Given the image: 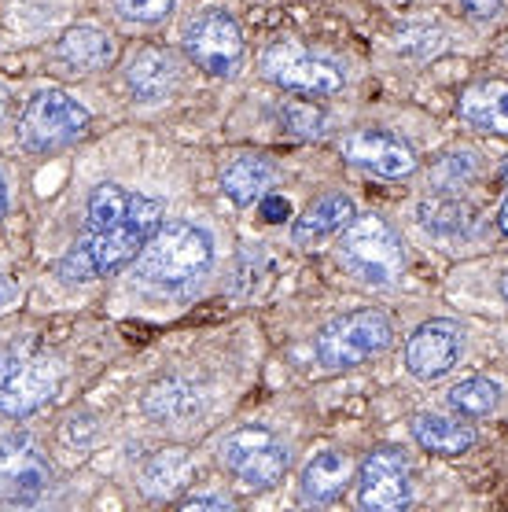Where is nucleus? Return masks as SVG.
Listing matches in <instances>:
<instances>
[{
    "label": "nucleus",
    "mask_w": 508,
    "mask_h": 512,
    "mask_svg": "<svg viewBox=\"0 0 508 512\" xmlns=\"http://www.w3.org/2000/svg\"><path fill=\"white\" fill-rule=\"evenodd\" d=\"M185 472H188L185 450H166V454H159L144 468V487H148L151 494H170V490L185 479Z\"/></svg>",
    "instance_id": "obj_23"
},
{
    "label": "nucleus",
    "mask_w": 508,
    "mask_h": 512,
    "mask_svg": "<svg viewBox=\"0 0 508 512\" xmlns=\"http://www.w3.org/2000/svg\"><path fill=\"white\" fill-rule=\"evenodd\" d=\"M497 402H501V387L486 376H472V380H461V384L450 391V406L461 413V417H486L494 413Z\"/></svg>",
    "instance_id": "obj_22"
},
{
    "label": "nucleus",
    "mask_w": 508,
    "mask_h": 512,
    "mask_svg": "<svg viewBox=\"0 0 508 512\" xmlns=\"http://www.w3.org/2000/svg\"><path fill=\"white\" fill-rule=\"evenodd\" d=\"M358 501L361 509L372 512H398L413 501V472L409 461L394 450H376L361 465L358 479Z\"/></svg>",
    "instance_id": "obj_10"
},
{
    "label": "nucleus",
    "mask_w": 508,
    "mask_h": 512,
    "mask_svg": "<svg viewBox=\"0 0 508 512\" xmlns=\"http://www.w3.org/2000/svg\"><path fill=\"white\" fill-rule=\"evenodd\" d=\"M464 347L461 328L453 321H428L420 325L405 343V369L416 376V380H439L457 365Z\"/></svg>",
    "instance_id": "obj_13"
},
{
    "label": "nucleus",
    "mask_w": 508,
    "mask_h": 512,
    "mask_svg": "<svg viewBox=\"0 0 508 512\" xmlns=\"http://www.w3.org/2000/svg\"><path fill=\"white\" fill-rule=\"evenodd\" d=\"M497 222H501V229H505V236H508V199H505V207H501V218H497Z\"/></svg>",
    "instance_id": "obj_30"
},
{
    "label": "nucleus",
    "mask_w": 508,
    "mask_h": 512,
    "mask_svg": "<svg viewBox=\"0 0 508 512\" xmlns=\"http://www.w3.org/2000/svg\"><path fill=\"white\" fill-rule=\"evenodd\" d=\"M350 472H354V461L343 450H324V454H317L306 465V472H302V501H313V505L335 501L350 483Z\"/></svg>",
    "instance_id": "obj_16"
},
{
    "label": "nucleus",
    "mask_w": 508,
    "mask_h": 512,
    "mask_svg": "<svg viewBox=\"0 0 508 512\" xmlns=\"http://www.w3.org/2000/svg\"><path fill=\"white\" fill-rule=\"evenodd\" d=\"M413 435L424 450L442 457H457L475 446V431L468 424H461V420L442 417V413H420L413 420Z\"/></svg>",
    "instance_id": "obj_19"
},
{
    "label": "nucleus",
    "mask_w": 508,
    "mask_h": 512,
    "mask_svg": "<svg viewBox=\"0 0 508 512\" xmlns=\"http://www.w3.org/2000/svg\"><path fill=\"white\" fill-rule=\"evenodd\" d=\"M115 8L137 23H162L174 8V0H115Z\"/></svg>",
    "instance_id": "obj_25"
},
{
    "label": "nucleus",
    "mask_w": 508,
    "mask_h": 512,
    "mask_svg": "<svg viewBox=\"0 0 508 512\" xmlns=\"http://www.w3.org/2000/svg\"><path fill=\"white\" fill-rule=\"evenodd\" d=\"M59 369L52 358L15 350L0 358V413L4 417H26L56 395Z\"/></svg>",
    "instance_id": "obj_6"
},
{
    "label": "nucleus",
    "mask_w": 508,
    "mask_h": 512,
    "mask_svg": "<svg viewBox=\"0 0 508 512\" xmlns=\"http://www.w3.org/2000/svg\"><path fill=\"white\" fill-rule=\"evenodd\" d=\"M159 218L162 203L148 196V203L137 214H129V218H122L115 225L89 229L85 240L70 247V255L59 262V273L67 280H93L104 277V273H115V269H122L126 262H133L140 255L144 240L159 229Z\"/></svg>",
    "instance_id": "obj_1"
},
{
    "label": "nucleus",
    "mask_w": 508,
    "mask_h": 512,
    "mask_svg": "<svg viewBox=\"0 0 508 512\" xmlns=\"http://www.w3.org/2000/svg\"><path fill=\"white\" fill-rule=\"evenodd\" d=\"M48 465L34 446L19 439V435H4L0 439V501L12 505H30L45 494L48 487Z\"/></svg>",
    "instance_id": "obj_12"
},
{
    "label": "nucleus",
    "mask_w": 508,
    "mask_h": 512,
    "mask_svg": "<svg viewBox=\"0 0 508 512\" xmlns=\"http://www.w3.org/2000/svg\"><path fill=\"white\" fill-rule=\"evenodd\" d=\"M501 291H505V299H508V277H505V280H501Z\"/></svg>",
    "instance_id": "obj_32"
},
{
    "label": "nucleus",
    "mask_w": 508,
    "mask_h": 512,
    "mask_svg": "<svg viewBox=\"0 0 508 512\" xmlns=\"http://www.w3.org/2000/svg\"><path fill=\"white\" fill-rule=\"evenodd\" d=\"M420 214H424L420 222L428 225V229H435V233H446V229L457 233L464 225V207H457V203H424Z\"/></svg>",
    "instance_id": "obj_24"
},
{
    "label": "nucleus",
    "mask_w": 508,
    "mask_h": 512,
    "mask_svg": "<svg viewBox=\"0 0 508 512\" xmlns=\"http://www.w3.org/2000/svg\"><path fill=\"white\" fill-rule=\"evenodd\" d=\"M273 177H277V170H273L266 159L243 155V159L225 166L221 188H225V196H229L236 207H251V203H258V199L266 196V188L273 185Z\"/></svg>",
    "instance_id": "obj_20"
},
{
    "label": "nucleus",
    "mask_w": 508,
    "mask_h": 512,
    "mask_svg": "<svg viewBox=\"0 0 508 512\" xmlns=\"http://www.w3.org/2000/svg\"><path fill=\"white\" fill-rule=\"evenodd\" d=\"M505 181H508V159H505Z\"/></svg>",
    "instance_id": "obj_33"
},
{
    "label": "nucleus",
    "mask_w": 508,
    "mask_h": 512,
    "mask_svg": "<svg viewBox=\"0 0 508 512\" xmlns=\"http://www.w3.org/2000/svg\"><path fill=\"white\" fill-rule=\"evenodd\" d=\"M89 129V111L70 100L67 93H37L23 111V122H19V137H23L26 148H37V152H48V148H63L70 140H78L81 133Z\"/></svg>",
    "instance_id": "obj_8"
},
{
    "label": "nucleus",
    "mask_w": 508,
    "mask_h": 512,
    "mask_svg": "<svg viewBox=\"0 0 508 512\" xmlns=\"http://www.w3.org/2000/svg\"><path fill=\"white\" fill-rule=\"evenodd\" d=\"M284 118H288V126L295 129V133H302V137H317V133H321V122H324L321 111L299 107V104H291L288 111H284Z\"/></svg>",
    "instance_id": "obj_26"
},
{
    "label": "nucleus",
    "mask_w": 508,
    "mask_h": 512,
    "mask_svg": "<svg viewBox=\"0 0 508 512\" xmlns=\"http://www.w3.org/2000/svg\"><path fill=\"white\" fill-rule=\"evenodd\" d=\"M391 321L380 310H354L328 321L317 336V358L328 369H350L391 347Z\"/></svg>",
    "instance_id": "obj_4"
},
{
    "label": "nucleus",
    "mask_w": 508,
    "mask_h": 512,
    "mask_svg": "<svg viewBox=\"0 0 508 512\" xmlns=\"http://www.w3.org/2000/svg\"><path fill=\"white\" fill-rule=\"evenodd\" d=\"M59 59L74 70H104L115 63V37L96 26H78V30L63 34Z\"/></svg>",
    "instance_id": "obj_18"
},
{
    "label": "nucleus",
    "mask_w": 508,
    "mask_h": 512,
    "mask_svg": "<svg viewBox=\"0 0 508 512\" xmlns=\"http://www.w3.org/2000/svg\"><path fill=\"white\" fill-rule=\"evenodd\" d=\"M185 509H229V498H188Z\"/></svg>",
    "instance_id": "obj_29"
},
{
    "label": "nucleus",
    "mask_w": 508,
    "mask_h": 512,
    "mask_svg": "<svg viewBox=\"0 0 508 512\" xmlns=\"http://www.w3.org/2000/svg\"><path fill=\"white\" fill-rule=\"evenodd\" d=\"M221 465L229 468L243 487L266 490L288 472V446L262 424H247L221 439Z\"/></svg>",
    "instance_id": "obj_5"
},
{
    "label": "nucleus",
    "mask_w": 508,
    "mask_h": 512,
    "mask_svg": "<svg viewBox=\"0 0 508 512\" xmlns=\"http://www.w3.org/2000/svg\"><path fill=\"white\" fill-rule=\"evenodd\" d=\"M214 262V240L192 222H166L144 240L137 255V277L155 288H185Z\"/></svg>",
    "instance_id": "obj_2"
},
{
    "label": "nucleus",
    "mask_w": 508,
    "mask_h": 512,
    "mask_svg": "<svg viewBox=\"0 0 508 512\" xmlns=\"http://www.w3.org/2000/svg\"><path fill=\"white\" fill-rule=\"evenodd\" d=\"M464 12L475 15V19H494L501 12V0H461Z\"/></svg>",
    "instance_id": "obj_27"
},
{
    "label": "nucleus",
    "mask_w": 508,
    "mask_h": 512,
    "mask_svg": "<svg viewBox=\"0 0 508 512\" xmlns=\"http://www.w3.org/2000/svg\"><path fill=\"white\" fill-rule=\"evenodd\" d=\"M185 48L188 56L196 59L199 67L210 70V74H236L243 59V34L236 19L221 8H207L199 12L185 30Z\"/></svg>",
    "instance_id": "obj_9"
},
{
    "label": "nucleus",
    "mask_w": 508,
    "mask_h": 512,
    "mask_svg": "<svg viewBox=\"0 0 508 512\" xmlns=\"http://www.w3.org/2000/svg\"><path fill=\"white\" fill-rule=\"evenodd\" d=\"M457 111L472 129L508 137V85L479 82L472 89H464L461 100H457Z\"/></svg>",
    "instance_id": "obj_14"
},
{
    "label": "nucleus",
    "mask_w": 508,
    "mask_h": 512,
    "mask_svg": "<svg viewBox=\"0 0 508 512\" xmlns=\"http://www.w3.org/2000/svg\"><path fill=\"white\" fill-rule=\"evenodd\" d=\"M126 82L129 89L140 96V100H162V96L174 89L177 82V63L166 48H140L137 56L129 59L126 67Z\"/></svg>",
    "instance_id": "obj_15"
},
{
    "label": "nucleus",
    "mask_w": 508,
    "mask_h": 512,
    "mask_svg": "<svg viewBox=\"0 0 508 512\" xmlns=\"http://www.w3.org/2000/svg\"><path fill=\"white\" fill-rule=\"evenodd\" d=\"M262 74L280 89L306 96H328L343 89V70L332 59H321L306 52L295 41H277L262 52Z\"/></svg>",
    "instance_id": "obj_7"
},
{
    "label": "nucleus",
    "mask_w": 508,
    "mask_h": 512,
    "mask_svg": "<svg viewBox=\"0 0 508 512\" xmlns=\"http://www.w3.org/2000/svg\"><path fill=\"white\" fill-rule=\"evenodd\" d=\"M148 417L166 420V424H185L199 413V391L185 380H162L144 395Z\"/></svg>",
    "instance_id": "obj_21"
},
{
    "label": "nucleus",
    "mask_w": 508,
    "mask_h": 512,
    "mask_svg": "<svg viewBox=\"0 0 508 512\" xmlns=\"http://www.w3.org/2000/svg\"><path fill=\"white\" fill-rule=\"evenodd\" d=\"M339 152L343 159L361 170H369L376 177H409L416 170V152L405 144L402 137L394 133H383V129H354L339 140Z\"/></svg>",
    "instance_id": "obj_11"
},
{
    "label": "nucleus",
    "mask_w": 508,
    "mask_h": 512,
    "mask_svg": "<svg viewBox=\"0 0 508 512\" xmlns=\"http://www.w3.org/2000/svg\"><path fill=\"white\" fill-rule=\"evenodd\" d=\"M262 214H266L269 222L288 218V199H284V196H262Z\"/></svg>",
    "instance_id": "obj_28"
},
{
    "label": "nucleus",
    "mask_w": 508,
    "mask_h": 512,
    "mask_svg": "<svg viewBox=\"0 0 508 512\" xmlns=\"http://www.w3.org/2000/svg\"><path fill=\"white\" fill-rule=\"evenodd\" d=\"M358 214H354V203L343 192H332V196H321L317 203L306 207L299 222H295V244H310V240H321V236H332L339 229H347Z\"/></svg>",
    "instance_id": "obj_17"
},
{
    "label": "nucleus",
    "mask_w": 508,
    "mask_h": 512,
    "mask_svg": "<svg viewBox=\"0 0 508 512\" xmlns=\"http://www.w3.org/2000/svg\"><path fill=\"white\" fill-rule=\"evenodd\" d=\"M4 207H8V196H4V181H0V218H4Z\"/></svg>",
    "instance_id": "obj_31"
},
{
    "label": "nucleus",
    "mask_w": 508,
    "mask_h": 512,
    "mask_svg": "<svg viewBox=\"0 0 508 512\" xmlns=\"http://www.w3.org/2000/svg\"><path fill=\"white\" fill-rule=\"evenodd\" d=\"M339 255L347 262L361 280L369 284H394V280L405 273V247L398 240L391 225L376 218V214H365V218H354L347 225V233L339 240Z\"/></svg>",
    "instance_id": "obj_3"
}]
</instances>
